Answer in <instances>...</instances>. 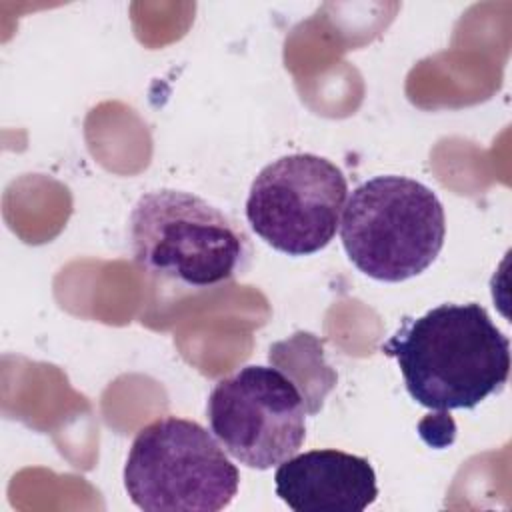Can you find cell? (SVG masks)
Segmentation results:
<instances>
[{
	"instance_id": "cell-1",
	"label": "cell",
	"mask_w": 512,
	"mask_h": 512,
	"mask_svg": "<svg viewBox=\"0 0 512 512\" xmlns=\"http://www.w3.org/2000/svg\"><path fill=\"white\" fill-rule=\"evenodd\" d=\"M382 352L396 358L412 400L436 412L476 408L510 376V340L476 302L406 318Z\"/></svg>"
},
{
	"instance_id": "cell-2",
	"label": "cell",
	"mask_w": 512,
	"mask_h": 512,
	"mask_svg": "<svg viewBox=\"0 0 512 512\" xmlns=\"http://www.w3.org/2000/svg\"><path fill=\"white\" fill-rule=\"evenodd\" d=\"M130 250L148 276L188 290L230 282L250 260L244 228L208 200L174 188L138 198L128 220Z\"/></svg>"
},
{
	"instance_id": "cell-3",
	"label": "cell",
	"mask_w": 512,
	"mask_h": 512,
	"mask_svg": "<svg viewBox=\"0 0 512 512\" xmlns=\"http://www.w3.org/2000/svg\"><path fill=\"white\" fill-rule=\"evenodd\" d=\"M446 236L444 206L426 184L406 176H376L350 194L340 238L350 262L380 282L422 274Z\"/></svg>"
},
{
	"instance_id": "cell-4",
	"label": "cell",
	"mask_w": 512,
	"mask_h": 512,
	"mask_svg": "<svg viewBox=\"0 0 512 512\" xmlns=\"http://www.w3.org/2000/svg\"><path fill=\"white\" fill-rule=\"evenodd\" d=\"M226 450L194 420L164 416L144 426L124 464V488L146 512H218L238 494Z\"/></svg>"
},
{
	"instance_id": "cell-5",
	"label": "cell",
	"mask_w": 512,
	"mask_h": 512,
	"mask_svg": "<svg viewBox=\"0 0 512 512\" xmlns=\"http://www.w3.org/2000/svg\"><path fill=\"white\" fill-rule=\"evenodd\" d=\"M344 172L316 154H288L252 180L246 220L274 250L308 256L330 244L344 210Z\"/></svg>"
},
{
	"instance_id": "cell-6",
	"label": "cell",
	"mask_w": 512,
	"mask_h": 512,
	"mask_svg": "<svg viewBox=\"0 0 512 512\" xmlns=\"http://www.w3.org/2000/svg\"><path fill=\"white\" fill-rule=\"evenodd\" d=\"M210 430L240 464L268 470L292 458L306 438V404L278 368L244 366L208 396Z\"/></svg>"
},
{
	"instance_id": "cell-7",
	"label": "cell",
	"mask_w": 512,
	"mask_h": 512,
	"mask_svg": "<svg viewBox=\"0 0 512 512\" xmlns=\"http://www.w3.org/2000/svg\"><path fill=\"white\" fill-rule=\"evenodd\" d=\"M274 484L276 496L294 512H362L378 496L372 464L336 448L284 460Z\"/></svg>"
}]
</instances>
